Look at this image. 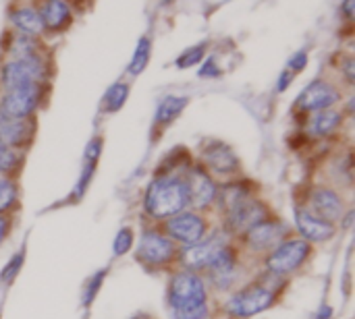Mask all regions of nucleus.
I'll use <instances>...</instances> for the list:
<instances>
[{"label":"nucleus","instance_id":"nucleus-2","mask_svg":"<svg viewBox=\"0 0 355 319\" xmlns=\"http://www.w3.org/2000/svg\"><path fill=\"white\" fill-rule=\"evenodd\" d=\"M187 206V193L181 179H158L146 193V210L154 218L177 216Z\"/></svg>","mask_w":355,"mask_h":319},{"label":"nucleus","instance_id":"nucleus-14","mask_svg":"<svg viewBox=\"0 0 355 319\" xmlns=\"http://www.w3.org/2000/svg\"><path fill=\"white\" fill-rule=\"evenodd\" d=\"M295 220H297V228L300 233L310 239V241H327L335 235V228L331 226V222L306 212V210H300L295 214Z\"/></svg>","mask_w":355,"mask_h":319},{"label":"nucleus","instance_id":"nucleus-23","mask_svg":"<svg viewBox=\"0 0 355 319\" xmlns=\"http://www.w3.org/2000/svg\"><path fill=\"white\" fill-rule=\"evenodd\" d=\"M150 52H152V42L148 35L139 37L137 42V48L133 52V58L129 62V73L131 75H139L146 66H148V60H150Z\"/></svg>","mask_w":355,"mask_h":319},{"label":"nucleus","instance_id":"nucleus-8","mask_svg":"<svg viewBox=\"0 0 355 319\" xmlns=\"http://www.w3.org/2000/svg\"><path fill=\"white\" fill-rule=\"evenodd\" d=\"M173 253H175L173 243L158 233H146L139 239L137 257L146 264H164L173 257Z\"/></svg>","mask_w":355,"mask_h":319},{"label":"nucleus","instance_id":"nucleus-16","mask_svg":"<svg viewBox=\"0 0 355 319\" xmlns=\"http://www.w3.org/2000/svg\"><path fill=\"white\" fill-rule=\"evenodd\" d=\"M37 15L42 19V25L52 31L67 27V23L71 21V8L64 0H46Z\"/></svg>","mask_w":355,"mask_h":319},{"label":"nucleus","instance_id":"nucleus-17","mask_svg":"<svg viewBox=\"0 0 355 319\" xmlns=\"http://www.w3.org/2000/svg\"><path fill=\"white\" fill-rule=\"evenodd\" d=\"M312 208L318 212V218L322 220H337L343 214V201L339 199V195L335 191L329 189H318L312 195Z\"/></svg>","mask_w":355,"mask_h":319},{"label":"nucleus","instance_id":"nucleus-33","mask_svg":"<svg viewBox=\"0 0 355 319\" xmlns=\"http://www.w3.org/2000/svg\"><path fill=\"white\" fill-rule=\"evenodd\" d=\"M343 73H345L347 81H349V83H354L355 81V60L354 58H345V62H343Z\"/></svg>","mask_w":355,"mask_h":319},{"label":"nucleus","instance_id":"nucleus-3","mask_svg":"<svg viewBox=\"0 0 355 319\" xmlns=\"http://www.w3.org/2000/svg\"><path fill=\"white\" fill-rule=\"evenodd\" d=\"M44 79V64L37 56L17 58L2 66V83L6 89L37 85Z\"/></svg>","mask_w":355,"mask_h":319},{"label":"nucleus","instance_id":"nucleus-5","mask_svg":"<svg viewBox=\"0 0 355 319\" xmlns=\"http://www.w3.org/2000/svg\"><path fill=\"white\" fill-rule=\"evenodd\" d=\"M272 291L268 289H262V286H254V289H248L239 295H235L229 303H227V309L231 316H237V318H250V316H256L264 309L270 307L272 303Z\"/></svg>","mask_w":355,"mask_h":319},{"label":"nucleus","instance_id":"nucleus-28","mask_svg":"<svg viewBox=\"0 0 355 319\" xmlns=\"http://www.w3.org/2000/svg\"><path fill=\"white\" fill-rule=\"evenodd\" d=\"M12 201H15V187L8 181H0V212L10 208Z\"/></svg>","mask_w":355,"mask_h":319},{"label":"nucleus","instance_id":"nucleus-30","mask_svg":"<svg viewBox=\"0 0 355 319\" xmlns=\"http://www.w3.org/2000/svg\"><path fill=\"white\" fill-rule=\"evenodd\" d=\"M306 64H308V54L304 52V50H300V52H295L291 58H289V62H287V71H304L306 69Z\"/></svg>","mask_w":355,"mask_h":319},{"label":"nucleus","instance_id":"nucleus-22","mask_svg":"<svg viewBox=\"0 0 355 319\" xmlns=\"http://www.w3.org/2000/svg\"><path fill=\"white\" fill-rule=\"evenodd\" d=\"M341 122V114L335 110H320L316 112V116L310 122V133L316 137H324L329 133H333Z\"/></svg>","mask_w":355,"mask_h":319},{"label":"nucleus","instance_id":"nucleus-19","mask_svg":"<svg viewBox=\"0 0 355 319\" xmlns=\"http://www.w3.org/2000/svg\"><path fill=\"white\" fill-rule=\"evenodd\" d=\"M210 270H212V280L218 286H227L235 274V253L229 247H225L218 253V257L210 264Z\"/></svg>","mask_w":355,"mask_h":319},{"label":"nucleus","instance_id":"nucleus-34","mask_svg":"<svg viewBox=\"0 0 355 319\" xmlns=\"http://www.w3.org/2000/svg\"><path fill=\"white\" fill-rule=\"evenodd\" d=\"M291 79H293V75H291L289 71H285V73L279 77V85H277V87H279V91H285V89H287V85L291 83Z\"/></svg>","mask_w":355,"mask_h":319},{"label":"nucleus","instance_id":"nucleus-15","mask_svg":"<svg viewBox=\"0 0 355 319\" xmlns=\"http://www.w3.org/2000/svg\"><path fill=\"white\" fill-rule=\"evenodd\" d=\"M204 160L216 172H233L239 166V160L233 154V149L229 145H225V143H218V141L210 143L204 149Z\"/></svg>","mask_w":355,"mask_h":319},{"label":"nucleus","instance_id":"nucleus-7","mask_svg":"<svg viewBox=\"0 0 355 319\" xmlns=\"http://www.w3.org/2000/svg\"><path fill=\"white\" fill-rule=\"evenodd\" d=\"M339 100V93L333 85L327 81H314L310 83L297 98V106L302 110H329L335 102Z\"/></svg>","mask_w":355,"mask_h":319},{"label":"nucleus","instance_id":"nucleus-6","mask_svg":"<svg viewBox=\"0 0 355 319\" xmlns=\"http://www.w3.org/2000/svg\"><path fill=\"white\" fill-rule=\"evenodd\" d=\"M308 251L310 247L306 241H287L279 245L277 251L268 257V270H272L275 274L293 272L295 268L304 264V259L308 257Z\"/></svg>","mask_w":355,"mask_h":319},{"label":"nucleus","instance_id":"nucleus-4","mask_svg":"<svg viewBox=\"0 0 355 319\" xmlns=\"http://www.w3.org/2000/svg\"><path fill=\"white\" fill-rule=\"evenodd\" d=\"M40 102V85H25L8 89L0 100V112L12 118L29 116Z\"/></svg>","mask_w":355,"mask_h":319},{"label":"nucleus","instance_id":"nucleus-31","mask_svg":"<svg viewBox=\"0 0 355 319\" xmlns=\"http://www.w3.org/2000/svg\"><path fill=\"white\" fill-rule=\"evenodd\" d=\"M218 75H220V71H218L214 58H208V60L204 62V66L200 69V77H218Z\"/></svg>","mask_w":355,"mask_h":319},{"label":"nucleus","instance_id":"nucleus-10","mask_svg":"<svg viewBox=\"0 0 355 319\" xmlns=\"http://www.w3.org/2000/svg\"><path fill=\"white\" fill-rule=\"evenodd\" d=\"M285 235H287V228L283 224H277V222H258L256 226H252L245 233V239H248L250 249L264 251V249L277 247L283 241Z\"/></svg>","mask_w":355,"mask_h":319},{"label":"nucleus","instance_id":"nucleus-36","mask_svg":"<svg viewBox=\"0 0 355 319\" xmlns=\"http://www.w3.org/2000/svg\"><path fill=\"white\" fill-rule=\"evenodd\" d=\"M4 230H6V222H4V218H0V241L4 237Z\"/></svg>","mask_w":355,"mask_h":319},{"label":"nucleus","instance_id":"nucleus-1","mask_svg":"<svg viewBox=\"0 0 355 319\" xmlns=\"http://www.w3.org/2000/svg\"><path fill=\"white\" fill-rule=\"evenodd\" d=\"M171 307L175 319H206V291L198 276L179 274L171 284Z\"/></svg>","mask_w":355,"mask_h":319},{"label":"nucleus","instance_id":"nucleus-18","mask_svg":"<svg viewBox=\"0 0 355 319\" xmlns=\"http://www.w3.org/2000/svg\"><path fill=\"white\" fill-rule=\"evenodd\" d=\"M29 137V125L25 118H12L0 112V143L10 145H23V141Z\"/></svg>","mask_w":355,"mask_h":319},{"label":"nucleus","instance_id":"nucleus-20","mask_svg":"<svg viewBox=\"0 0 355 319\" xmlns=\"http://www.w3.org/2000/svg\"><path fill=\"white\" fill-rule=\"evenodd\" d=\"M10 23L19 29V33H27V35H37L44 29L42 19H40L37 10H33V8L10 10Z\"/></svg>","mask_w":355,"mask_h":319},{"label":"nucleus","instance_id":"nucleus-21","mask_svg":"<svg viewBox=\"0 0 355 319\" xmlns=\"http://www.w3.org/2000/svg\"><path fill=\"white\" fill-rule=\"evenodd\" d=\"M187 106V98H181V95H168V98H164L160 104H158V108H156V122L158 125H166V122H171L173 118H177L181 112H183V108Z\"/></svg>","mask_w":355,"mask_h":319},{"label":"nucleus","instance_id":"nucleus-35","mask_svg":"<svg viewBox=\"0 0 355 319\" xmlns=\"http://www.w3.org/2000/svg\"><path fill=\"white\" fill-rule=\"evenodd\" d=\"M354 2L355 0H343V4H341V10H343V15H345L347 19L354 17Z\"/></svg>","mask_w":355,"mask_h":319},{"label":"nucleus","instance_id":"nucleus-11","mask_svg":"<svg viewBox=\"0 0 355 319\" xmlns=\"http://www.w3.org/2000/svg\"><path fill=\"white\" fill-rule=\"evenodd\" d=\"M264 210L262 206H258L256 201L243 197L239 199L237 203H233L229 208V224L235 228V230H250L252 226H256L258 222H264Z\"/></svg>","mask_w":355,"mask_h":319},{"label":"nucleus","instance_id":"nucleus-26","mask_svg":"<svg viewBox=\"0 0 355 319\" xmlns=\"http://www.w3.org/2000/svg\"><path fill=\"white\" fill-rule=\"evenodd\" d=\"M202 58H204V44L193 46V48H187V50L177 58V66H179V69H187V66L198 64Z\"/></svg>","mask_w":355,"mask_h":319},{"label":"nucleus","instance_id":"nucleus-13","mask_svg":"<svg viewBox=\"0 0 355 319\" xmlns=\"http://www.w3.org/2000/svg\"><path fill=\"white\" fill-rule=\"evenodd\" d=\"M227 245L220 239H210L206 243L200 245H191L183 251L181 259L187 268H210V264L218 257V253L225 249Z\"/></svg>","mask_w":355,"mask_h":319},{"label":"nucleus","instance_id":"nucleus-25","mask_svg":"<svg viewBox=\"0 0 355 319\" xmlns=\"http://www.w3.org/2000/svg\"><path fill=\"white\" fill-rule=\"evenodd\" d=\"M127 93H129V87H127L125 83H114V85L106 91V95H104V108H106L108 112H116V110L125 104Z\"/></svg>","mask_w":355,"mask_h":319},{"label":"nucleus","instance_id":"nucleus-9","mask_svg":"<svg viewBox=\"0 0 355 319\" xmlns=\"http://www.w3.org/2000/svg\"><path fill=\"white\" fill-rule=\"evenodd\" d=\"M183 185H185V193H187V203H191L193 208H206L216 197L214 183L202 170H191L187 174V179L183 181Z\"/></svg>","mask_w":355,"mask_h":319},{"label":"nucleus","instance_id":"nucleus-12","mask_svg":"<svg viewBox=\"0 0 355 319\" xmlns=\"http://www.w3.org/2000/svg\"><path fill=\"white\" fill-rule=\"evenodd\" d=\"M166 230L173 239L183 243H198L204 235V220L196 214H177L166 224Z\"/></svg>","mask_w":355,"mask_h":319},{"label":"nucleus","instance_id":"nucleus-32","mask_svg":"<svg viewBox=\"0 0 355 319\" xmlns=\"http://www.w3.org/2000/svg\"><path fill=\"white\" fill-rule=\"evenodd\" d=\"M19 264H21V255L12 257V262L8 264V268H4V272H2V280H10V278H12V274L19 270Z\"/></svg>","mask_w":355,"mask_h":319},{"label":"nucleus","instance_id":"nucleus-29","mask_svg":"<svg viewBox=\"0 0 355 319\" xmlns=\"http://www.w3.org/2000/svg\"><path fill=\"white\" fill-rule=\"evenodd\" d=\"M15 162H17V156L12 154V149L0 143V172L10 170L15 166Z\"/></svg>","mask_w":355,"mask_h":319},{"label":"nucleus","instance_id":"nucleus-24","mask_svg":"<svg viewBox=\"0 0 355 319\" xmlns=\"http://www.w3.org/2000/svg\"><path fill=\"white\" fill-rule=\"evenodd\" d=\"M10 56H12V60H17V58H27V56H35L33 35L17 33L15 39H12V44H10Z\"/></svg>","mask_w":355,"mask_h":319},{"label":"nucleus","instance_id":"nucleus-27","mask_svg":"<svg viewBox=\"0 0 355 319\" xmlns=\"http://www.w3.org/2000/svg\"><path fill=\"white\" fill-rule=\"evenodd\" d=\"M131 243H133V235H131V230H121L119 235H116V239H114V253L116 255H123V253H127L129 251V247H131Z\"/></svg>","mask_w":355,"mask_h":319}]
</instances>
